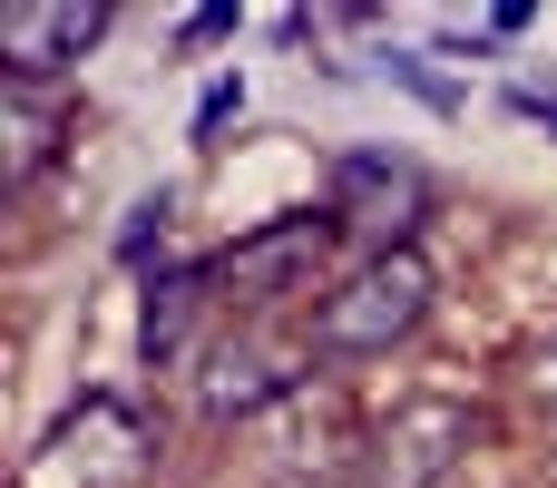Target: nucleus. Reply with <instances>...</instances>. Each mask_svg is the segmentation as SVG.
<instances>
[{
	"mask_svg": "<svg viewBox=\"0 0 557 488\" xmlns=\"http://www.w3.org/2000/svg\"><path fill=\"white\" fill-rule=\"evenodd\" d=\"M313 323H264V313H225L215 323V342L196 352V372H186V401H196V421H215V430H255L274 401H294L304 381H313Z\"/></svg>",
	"mask_w": 557,
	"mask_h": 488,
	"instance_id": "1",
	"label": "nucleus"
},
{
	"mask_svg": "<svg viewBox=\"0 0 557 488\" xmlns=\"http://www.w3.org/2000/svg\"><path fill=\"white\" fill-rule=\"evenodd\" d=\"M333 254H343V225H333V205H304V215H274V225L235 235V245L215 254V293H225V313L313 323V303L343 284V274H333Z\"/></svg>",
	"mask_w": 557,
	"mask_h": 488,
	"instance_id": "2",
	"label": "nucleus"
},
{
	"mask_svg": "<svg viewBox=\"0 0 557 488\" xmlns=\"http://www.w3.org/2000/svg\"><path fill=\"white\" fill-rule=\"evenodd\" d=\"M431 303H441V274H431L421 245L362 254V264H343V284L313 303V352H323V362H382V352H401V342L431 323Z\"/></svg>",
	"mask_w": 557,
	"mask_h": 488,
	"instance_id": "3",
	"label": "nucleus"
},
{
	"mask_svg": "<svg viewBox=\"0 0 557 488\" xmlns=\"http://www.w3.org/2000/svg\"><path fill=\"white\" fill-rule=\"evenodd\" d=\"M157 430L127 391H78L20 460V488H147Z\"/></svg>",
	"mask_w": 557,
	"mask_h": 488,
	"instance_id": "4",
	"label": "nucleus"
},
{
	"mask_svg": "<svg viewBox=\"0 0 557 488\" xmlns=\"http://www.w3.org/2000/svg\"><path fill=\"white\" fill-rule=\"evenodd\" d=\"M480 440H490L480 401H460V391H401L372 421V440H362V479L372 488H460V470L480 460Z\"/></svg>",
	"mask_w": 557,
	"mask_h": 488,
	"instance_id": "5",
	"label": "nucleus"
},
{
	"mask_svg": "<svg viewBox=\"0 0 557 488\" xmlns=\"http://www.w3.org/2000/svg\"><path fill=\"white\" fill-rule=\"evenodd\" d=\"M323 205H333L343 245H362V254H401L411 225L431 215V176H421L401 147H343V157L323 166Z\"/></svg>",
	"mask_w": 557,
	"mask_h": 488,
	"instance_id": "6",
	"label": "nucleus"
},
{
	"mask_svg": "<svg viewBox=\"0 0 557 488\" xmlns=\"http://www.w3.org/2000/svg\"><path fill=\"white\" fill-rule=\"evenodd\" d=\"M255 450H264V470H284L294 488H313V479H352L343 460H362V440H372V421L333 391V381H304L294 401H274L255 430H245Z\"/></svg>",
	"mask_w": 557,
	"mask_h": 488,
	"instance_id": "7",
	"label": "nucleus"
},
{
	"mask_svg": "<svg viewBox=\"0 0 557 488\" xmlns=\"http://www.w3.org/2000/svg\"><path fill=\"white\" fill-rule=\"evenodd\" d=\"M225 323V293H215V264H157L147 274V313H137V352L157 381H186L196 352L215 342Z\"/></svg>",
	"mask_w": 557,
	"mask_h": 488,
	"instance_id": "8",
	"label": "nucleus"
},
{
	"mask_svg": "<svg viewBox=\"0 0 557 488\" xmlns=\"http://www.w3.org/2000/svg\"><path fill=\"white\" fill-rule=\"evenodd\" d=\"M108 39V10L98 0H10L0 10V68L29 78V88H69V68Z\"/></svg>",
	"mask_w": 557,
	"mask_h": 488,
	"instance_id": "9",
	"label": "nucleus"
},
{
	"mask_svg": "<svg viewBox=\"0 0 557 488\" xmlns=\"http://www.w3.org/2000/svg\"><path fill=\"white\" fill-rule=\"evenodd\" d=\"M78 127V98L69 88H29V78H0V186H39L59 166Z\"/></svg>",
	"mask_w": 557,
	"mask_h": 488,
	"instance_id": "10",
	"label": "nucleus"
},
{
	"mask_svg": "<svg viewBox=\"0 0 557 488\" xmlns=\"http://www.w3.org/2000/svg\"><path fill=\"white\" fill-rule=\"evenodd\" d=\"M372 68H382V78H392V88H411V98H421V108H431V117H470V88H460V78H441V68H431V59H421V49H382V59H372Z\"/></svg>",
	"mask_w": 557,
	"mask_h": 488,
	"instance_id": "11",
	"label": "nucleus"
},
{
	"mask_svg": "<svg viewBox=\"0 0 557 488\" xmlns=\"http://www.w3.org/2000/svg\"><path fill=\"white\" fill-rule=\"evenodd\" d=\"M509 391H519V411L557 421V333H548V342H529V352L509 362Z\"/></svg>",
	"mask_w": 557,
	"mask_h": 488,
	"instance_id": "12",
	"label": "nucleus"
},
{
	"mask_svg": "<svg viewBox=\"0 0 557 488\" xmlns=\"http://www.w3.org/2000/svg\"><path fill=\"white\" fill-rule=\"evenodd\" d=\"M235 108H245V68H215V78H206V98H196V127H186V137H196V147H215Z\"/></svg>",
	"mask_w": 557,
	"mask_h": 488,
	"instance_id": "13",
	"label": "nucleus"
},
{
	"mask_svg": "<svg viewBox=\"0 0 557 488\" xmlns=\"http://www.w3.org/2000/svg\"><path fill=\"white\" fill-rule=\"evenodd\" d=\"M166 215H176V196H166V186H157V196H137V205H127V235H117V254H127V264H147V245L166 254Z\"/></svg>",
	"mask_w": 557,
	"mask_h": 488,
	"instance_id": "14",
	"label": "nucleus"
},
{
	"mask_svg": "<svg viewBox=\"0 0 557 488\" xmlns=\"http://www.w3.org/2000/svg\"><path fill=\"white\" fill-rule=\"evenodd\" d=\"M235 29H245V10H186L176 39H186V49H215V39H235Z\"/></svg>",
	"mask_w": 557,
	"mask_h": 488,
	"instance_id": "15",
	"label": "nucleus"
},
{
	"mask_svg": "<svg viewBox=\"0 0 557 488\" xmlns=\"http://www.w3.org/2000/svg\"><path fill=\"white\" fill-rule=\"evenodd\" d=\"M509 108H519L529 127H548V137H557V88H529V78H519V88H509Z\"/></svg>",
	"mask_w": 557,
	"mask_h": 488,
	"instance_id": "16",
	"label": "nucleus"
},
{
	"mask_svg": "<svg viewBox=\"0 0 557 488\" xmlns=\"http://www.w3.org/2000/svg\"><path fill=\"white\" fill-rule=\"evenodd\" d=\"M313 488H372V479H362V470H352V479H313Z\"/></svg>",
	"mask_w": 557,
	"mask_h": 488,
	"instance_id": "17",
	"label": "nucleus"
}]
</instances>
